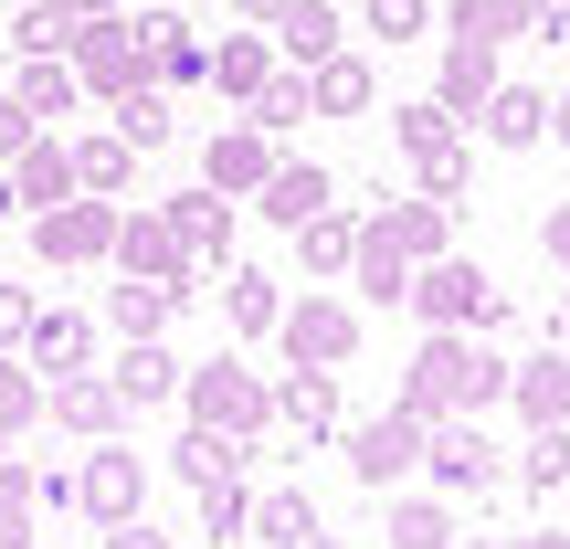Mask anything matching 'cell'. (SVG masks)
<instances>
[{
    "mask_svg": "<svg viewBox=\"0 0 570 549\" xmlns=\"http://www.w3.org/2000/svg\"><path fill=\"white\" fill-rule=\"evenodd\" d=\"M465 127H475L487 148H550V96H539V85H508V75H497V96L475 106Z\"/></svg>",
    "mask_w": 570,
    "mask_h": 549,
    "instance_id": "16",
    "label": "cell"
},
{
    "mask_svg": "<svg viewBox=\"0 0 570 549\" xmlns=\"http://www.w3.org/2000/svg\"><path fill=\"white\" fill-rule=\"evenodd\" d=\"M32 254H42V275L106 265V254H117V202H106V190H75V202L32 212Z\"/></svg>",
    "mask_w": 570,
    "mask_h": 549,
    "instance_id": "5",
    "label": "cell"
},
{
    "mask_svg": "<svg viewBox=\"0 0 570 549\" xmlns=\"http://www.w3.org/2000/svg\"><path fill=\"white\" fill-rule=\"evenodd\" d=\"M348 285H360L370 306H402V285H412V254H402V244H381V223H360V254H348Z\"/></svg>",
    "mask_w": 570,
    "mask_h": 549,
    "instance_id": "32",
    "label": "cell"
},
{
    "mask_svg": "<svg viewBox=\"0 0 570 549\" xmlns=\"http://www.w3.org/2000/svg\"><path fill=\"white\" fill-rule=\"evenodd\" d=\"M402 306L423 327H475V339H487V327H508V296H497V275L487 265H465V254H423V265H412V285H402Z\"/></svg>",
    "mask_w": 570,
    "mask_h": 549,
    "instance_id": "1",
    "label": "cell"
},
{
    "mask_svg": "<svg viewBox=\"0 0 570 549\" xmlns=\"http://www.w3.org/2000/svg\"><path fill=\"white\" fill-rule=\"evenodd\" d=\"M106 381H117V402H127V412H159V402H180V360H169L159 339H127L117 360H106Z\"/></svg>",
    "mask_w": 570,
    "mask_h": 549,
    "instance_id": "21",
    "label": "cell"
},
{
    "mask_svg": "<svg viewBox=\"0 0 570 549\" xmlns=\"http://www.w3.org/2000/svg\"><path fill=\"white\" fill-rule=\"evenodd\" d=\"M244 117L265 127V138H285V127H306V117H317V106H306V75H296V63H275V75H265V85L244 96Z\"/></svg>",
    "mask_w": 570,
    "mask_h": 549,
    "instance_id": "39",
    "label": "cell"
},
{
    "mask_svg": "<svg viewBox=\"0 0 570 549\" xmlns=\"http://www.w3.org/2000/svg\"><path fill=\"white\" fill-rule=\"evenodd\" d=\"M454 138H465V117H454V106H433V96L391 106V148H402V159H433V148H454Z\"/></svg>",
    "mask_w": 570,
    "mask_h": 549,
    "instance_id": "36",
    "label": "cell"
},
{
    "mask_svg": "<svg viewBox=\"0 0 570 549\" xmlns=\"http://www.w3.org/2000/svg\"><path fill=\"white\" fill-rule=\"evenodd\" d=\"M497 402H508V360L475 339V360H465V412H497Z\"/></svg>",
    "mask_w": 570,
    "mask_h": 549,
    "instance_id": "47",
    "label": "cell"
},
{
    "mask_svg": "<svg viewBox=\"0 0 570 549\" xmlns=\"http://www.w3.org/2000/svg\"><path fill=\"white\" fill-rule=\"evenodd\" d=\"M275 349H285L296 370H348V360H360V306H348V296H317V285H306V296H285Z\"/></svg>",
    "mask_w": 570,
    "mask_h": 549,
    "instance_id": "6",
    "label": "cell"
},
{
    "mask_svg": "<svg viewBox=\"0 0 570 549\" xmlns=\"http://www.w3.org/2000/svg\"><path fill=\"white\" fill-rule=\"evenodd\" d=\"M550 138H560V148H570V96H550Z\"/></svg>",
    "mask_w": 570,
    "mask_h": 549,
    "instance_id": "56",
    "label": "cell"
},
{
    "mask_svg": "<svg viewBox=\"0 0 570 549\" xmlns=\"http://www.w3.org/2000/svg\"><path fill=\"white\" fill-rule=\"evenodd\" d=\"M21 360H32L42 381H53V370H96V317H85V306H32Z\"/></svg>",
    "mask_w": 570,
    "mask_h": 549,
    "instance_id": "18",
    "label": "cell"
},
{
    "mask_svg": "<svg viewBox=\"0 0 570 549\" xmlns=\"http://www.w3.org/2000/svg\"><path fill=\"white\" fill-rule=\"evenodd\" d=\"M550 339H560V349H570V285H560V306H550Z\"/></svg>",
    "mask_w": 570,
    "mask_h": 549,
    "instance_id": "55",
    "label": "cell"
},
{
    "mask_svg": "<svg viewBox=\"0 0 570 549\" xmlns=\"http://www.w3.org/2000/svg\"><path fill=\"white\" fill-rule=\"evenodd\" d=\"M454 549H497V539H454Z\"/></svg>",
    "mask_w": 570,
    "mask_h": 549,
    "instance_id": "60",
    "label": "cell"
},
{
    "mask_svg": "<svg viewBox=\"0 0 570 549\" xmlns=\"http://www.w3.org/2000/svg\"><path fill=\"white\" fill-rule=\"evenodd\" d=\"M423 476H433V497H497L508 487V444L487 433V412H444L423 433Z\"/></svg>",
    "mask_w": 570,
    "mask_h": 549,
    "instance_id": "3",
    "label": "cell"
},
{
    "mask_svg": "<svg viewBox=\"0 0 570 549\" xmlns=\"http://www.w3.org/2000/svg\"><path fill=\"white\" fill-rule=\"evenodd\" d=\"M539 254H550V265L570 275V202H560V212H539Z\"/></svg>",
    "mask_w": 570,
    "mask_h": 549,
    "instance_id": "51",
    "label": "cell"
},
{
    "mask_svg": "<svg viewBox=\"0 0 570 549\" xmlns=\"http://www.w3.org/2000/svg\"><path fill=\"white\" fill-rule=\"evenodd\" d=\"M11 42H21V53H63V42H75V11H63V0H21Z\"/></svg>",
    "mask_w": 570,
    "mask_h": 549,
    "instance_id": "45",
    "label": "cell"
},
{
    "mask_svg": "<svg viewBox=\"0 0 570 549\" xmlns=\"http://www.w3.org/2000/svg\"><path fill=\"white\" fill-rule=\"evenodd\" d=\"M254 202H265V223H285V233H296L306 212H327V202H338V180H327L317 159H275V169H265V190H254Z\"/></svg>",
    "mask_w": 570,
    "mask_h": 549,
    "instance_id": "25",
    "label": "cell"
},
{
    "mask_svg": "<svg viewBox=\"0 0 570 549\" xmlns=\"http://www.w3.org/2000/svg\"><path fill=\"white\" fill-rule=\"evenodd\" d=\"M360 32L370 42H423L433 32V0H360Z\"/></svg>",
    "mask_w": 570,
    "mask_h": 549,
    "instance_id": "43",
    "label": "cell"
},
{
    "mask_svg": "<svg viewBox=\"0 0 570 549\" xmlns=\"http://www.w3.org/2000/svg\"><path fill=\"white\" fill-rule=\"evenodd\" d=\"M423 412L412 402H391V412H370V423H338V454H348V476H360L370 497H391L402 476H423Z\"/></svg>",
    "mask_w": 570,
    "mask_h": 549,
    "instance_id": "4",
    "label": "cell"
},
{
    "mask_svg": "<svg viewBox=\"0 0 570 549\" xmlns=\"http://www.w3.org/2000/svg\"><path fill=\"white\" fill-rule=\"evenodd\" d=\"M508 412L518 423H570V349L560 339L539 360H508Z\"/></svg>",
    "mask_w": 570,
    "mask_h": 549,
    "instance_id": "17",
    "label": "cell"
},
{
    "mask_svg": "<svg viewBox=\"0 0 570 549\" xmlns=\"http://www.w3.org/2000/svg\"><path fill=\"white\" fill-rule=\"evenodd\" d=\"M21 138H42V127H32V117H21V96H0V169H11V159H21Z\"/></svg>",
    "mask_w": 570,
    "mask_h": 549,
    "instance_id": "50",
    "label": "cell"
},
{
    "mask_svg": "<svg viewBox=\"0 0 570 549\" xmlns=\"http://www.w3.org/2000/svg\"><path fill=\"white\" fill-rule=\"evenodd\" d=\"M63 11H75V21H106V11H127V0H63Z\"/></svg>",
    "mask_w": 570,
    "mask_h": 549,
    "instance_id": "54",
    "label": "cell"
},
{
    "mask_svg": "<svg viewBox=\"0 0 570 549\" xmlns=\"http://www.w3.org/2000/svg\"><path fill=\"white\" fill-rule=\"evenodd\" d=\"M106 265H117V275H148V285H180V296H190V275H202V265H190V244L169 233L159 202L117 212V254H106Z\"/></svg>",
    "mask_w": 570,
    "mask_h": 549,
    "instance_id": "10",
    "label": "cell"
},
{
    "mask_svg": "<svg viewBox=\"0 0 570 549\" xmlns=\"http://www.w3.org/2000/svg\"><path fill=\"white\" fill-rule=\"evenodd\" d=\"M169 306H180V285H148V275H117V285H106V327H117V339H159Z\"/></svg>",
    "mask_w": 570,
    "mask_h": 549,
    "instance_id": "29",
    "label": "cell"
},
{
    "mask_svg": "<svg viewBox=\"0 0 570 549\" xmlns=\"http://www.w3.org/2000/svg\"><path fill=\"white\" fill-rule=\"evenodd\" d=\"M75 180H85V190H106V202H117V190L138 180V148H127L117 127H106V138H85V148H75Z\"/></svg>",
    "mask_w": 570,
    "mask_h": 549,
    "instance_id": "42",
    "label": "cell"
},
{
    "mask_svg": "<svg viewBox=\"0 0 570 549\" xmlns=\"http://www.w3.org/2000/svg\"><path fill=\"white\" fill-rule=\"evenodd\" d=\"M223 317L244 327V339H275V317H285V285H275V275H254V265H233V275H223Z\"/></svg>",
    "mask_w": 570,
    "mask_h": 549,
    "instance_id": "34",
    "label": "cell"
},
{
    "mask_svg": "<svg viewBox=\"0 0 570 549\" xmlns=\"http://www.w3.org/2000/svg\"><path fill=\"white\" fill-rule=\"evenodd\" d=\"M233 11H244V21H275V11H285V0H233Z\"/></svg>",
    "mask_w": 570,
    "mask_h": 549,
    "instance_id": "58",
    "label": "cell"
},
{
    "mask_svg": "<svg viewBox=\"0 0 570 549\" xmlns=\"http://www.w3.org/2000/svg\"><path fill=\"white\" fill-rule=\"evenodd\" d=\"M265 32H275V53H285V63H296V75H306V63H317V53H338V32H348V21L327 11V0H285V11L265 21Z\"/></svg>",
    "mask_w": 570,
    "mask_h": 549,
    "instance_id": "27",
    "label": "cell"
},
{
    "mask_svg": "<svg viewBox=\"0 0 570 549\" xmlns=\"http://www.w3.org/2000/svg\"><path fill=\"white\" fill-rule=\"evenodd\" d=\"M32 339V296H21V285H0V349H21Z\"/></svg>",
    "mask_w": 570,
    "mask_h": 549,
    "instance_id": "49",
    "label": "cell"
},
{
    "mask_svg": "<svg viewBox=\"0 0 570 549\" xmlns=\"http://www.w3.org/2000/svg\"><path fill=\"white\" fill-rule=\"evenodd\" d=\"M518 487L529 497H570V423H529V444H518Z\"/></svg>",
    "mask_w": 570,
    "mask_h": 549,
    "instance_id": "33",
    "label": "cell"
},
{
    "mask_svg": "<svg viewBox=\"0 0 570 549\" xmlns=\"http://www.w3.org/2000/svg\"><path fill=\"white\" fill-rule=\"evenodd\" d=\"M32 497H42V518H63L75 508V465H32Z\"/></svg>",
    "mask_w": 570,
    "mask_h": 549,
    "instance_id": "48",
    "label": "cell"
},
{
    "mask_svg": "<svg viewBox=\"0 0 570 549\" xmlns=\"http://www.w3.org/2000/svg\"><path fill=\"white\" fill-rule=\"evenodd\" d=\"M63 63H75V85H85V96H127V85L148 75V53H138V21H127V11H106V21H75Z\"/></svg>",
    "mask_w": 570,
    "mask_h": 549,
    "instance_id": "9",
    "label": "cell"
},
{
    "mask_svg": "<svg viewBox=\"0 0 570 549\" xmlns=\"http://www.w3.org/2000/svg\"><path fill=\"white\" fill-rule=\"evenodd\" d=\"M106 549H169V539L148 529V518H117V529H106Z\"/></svg>",
    "mask_w": 570,
    "mask_h": 549,
    "instance_id": "52",
    "label": "cell"
},
{
    "mask_svg": "<svg viewBox=\"0 0 570 549\" xmlns=\"http://www.w3.org/2000/svg\"><path fill=\"white\" fill-rule=\"evenodd\" d=\"M454 497H391V549H454Z\"/></svg>",
    "mask_w": 570,
    "mask_h": 549,
    "instance_id": "38",
    "label": "cell"
},
{
    "mask_svg": "<svg viewBox=\"0 0 570 549\" xmlns=\"http://www.w3.org/2000/svg\"><path fill=\"white\" fill-rule=\"evenodd\" d=\"M75 518H96V529H117V518H148V465L127 454V433L85 444V465H75Z\"/></svg>",
    "mask_w": 570,
    "mask_h": 549,
    "instance_id": "7",
    "label": "cell"
},
{
    "mask_svg": "<svg viewBox=\"0 0 570 549\" xmlns=\"http://www.w3.org/2000/svg\"><path fill=\"white\" fill-rule=\"evenodd\" d=\"M254 549H306L317 539V508H306V487H275V497H254Z\"/></svg>",
    "mask_w": 570,
    "mask_h": 549,
    "instance_id": "35",
    "label": "cell"
},
{
    "mask_svg": "<svg viewBox=\"0 0 570 549\" xmlns=\"http://www.w3.org/2000/svg\"><path fill=\"white\" fill-rule=\"evenodd\" d=\"M275 159H285V148L265 138V127H254V117H233V127H212V148H202V180L223 190V202H254Z\"/></svg>",
    "mask_w": 570,
    "mask_h": 549,
    "instance_id": "12",
    "label": "cell"
},
{
    "mask_svg": "<svg viewBox=\"0 0 570 549\" xmlns=\"http://www.w3.org/2000/svg\"><path fill=\"white\" fill-rule=\"evenodd\" d=\"M11 96H21V117H32V127H53V117H75L85 85H75V63H63V53H21Z\"/></svg>",
    "mask_w": 570,
    "mask_h": 549,
    "instance_id": "26",
    "label": "cell"
},
{
    "mask_svg": "<svg viewBox=\"0 0 570 549\" xmlns=\"http://www.w3.org/2000/svg\"><path fill=\"white\" fill-rule=\"evenodd\" d=\"M42 539V497H32V465L0 454V549H32Z\"/></svg>",
    "mask_w": 570,
    "mask_h": 549,
    "instance_id": "41",
    "label": "cell"
},
{
    "mask_svg": "<svg viewBox=\"0 0 570 549\" xmlns=\"http://www.w3.org/2000/svg\"><path fill=\"white\" fill-rule=\"evenodd\" d=\"M275 423L296 433V444H338V370H296V360H285V381H275Z\"/></svg>",
    "mask_w": 570,
    "mask_h": 549,
    "instance_id": "15",
    "label": "cell"
},
{
    "mask_svg": "<svg viewBox=\"0 0 570 549\" xmlns=\"http://www.w3.org/2000/svg\"><path fill=\"white\" fill-rule=\"evenodd\" d=\"M106 117H117V138L148 159V148H169V85H159V75H138L127 96H106Z\"/></svg>",
    "mask_w": 570,
    "mask_h": 549,
    "instance_id": "31",
    "label": "cell"
},
{
    "mask_svg": "<svg viewBox=\"0 0 570 549\" xmlns=\"http://www.w3.org/2000/svg\"><path fill=\"white\" fill-rule=\"evenodd\" d=\"M306 549H348V539H327V529H317V539H306Z\"/></svg>",
    "mask_w": 570,
    "mask_h": 549,
    "instance_id": "59",
    "label": "cell"
},
{
    "mask_svg": "<svg viewBox=\"0 0 570 549\" xmlns=\"http://www.w3.org/2000/svg\"><path fill=\"white\" fill-rule=\"evenodd\" d=\"M244 529H254L244 476H212V487H202V539H244Z\"/></svg>",
    "mask_w": 570,
    "mask_h": 549,
    "instance_id": "44",
    "label": "cell"
},
{
    "mask_svg": "<svg viewBox=\"0 0 570 549\" xmlns=\"http://www.w3.org/2000/svg\"><path fill=\"white\" fill-rule=\"evenodd\" d=\"M508 549H570V539L560 529H529V539H508Z\"/></svg>",
    "mask_w": 570,
    "mask_h": 549,
    "instance_id": "57",
    "label": "cell"
},
{
    "mask_svg": "<svg viewBox=\"0 0 570 549\" xmlns=\"http://www.w3.org/2000/svg\"><path fill=\"white\" fill-rule=\"evenodd\" d=\"M465 360H475V327H423V349H412V370H402V402L423 412V423L465 412Z\"/></svg>",
    "mask_w": 570,
    "mask_h": 549,
    "instance_id": "8",
    "label": "cell"
},
{
    "mask_svg": "<svg viewBox=\"0 0 570 549\" xmlns=\"http://www.w3.org/2000/svg\"><path fill=\"white\" fill-rule=\"evenodd\" d=\"M360 223H370V212H348V202H327V212H306V223H296V254H306V275H317V285H338V275H348V254H360Z\"/></svg>",
    "mask_w": 570,
    "mask_h": 549,
    "instance_id": "24",
    "label": "cell"
},
{
    "mask_svg": "<svg viewBox=\"0 0 570 549\" xmlns=\"http://www.w3.org/2000/svg\"><path fill=\"white\" fill-rule=\"evenodd\" d=\"M75 148L53 138V127H42V138H21V159L0 169V212H21V223H32V212H53V202H75Z\"/></svg>",
    "mask_w": 570,
    "mask_h": 549,
    "instance_id": "11",
    "label": "cell"
},
{
    "mask_svg": "<svg viewBox=\"0 0 570 549\" xmlns=\"http://www.w3.org/2000/svg\"><path fill=\"white\" fill-rule=\"evenodd\" d=\"M169 212V233H180V244H190V265H233V202H223V190H180V202H159Z\"/></svg>",
    "mask_w": 570,
    "mask_h": 549,
    "instance_id": "23",
    "label": "cell"
},
{
    "mask_svg": "<svg viewBox=\"0 0 570 549\" xmlns=\"http://www.w3.org/2000/svg\"><path fill=\"white\" fill-rule=\"evenodd\" d=\"M127 21H138V53H148V75H159V85H202L212 42H202V21H190V11H127Z\"/></svg>",
    "mask_w": 570,
    "mask_h": 549,
    "instance_id": "14",
    "label": "cell"
},
{
    "mask_svg": "<svg viewBox=\"0 0 570 549\" xmlns=\"http://www.w3.org/2000/svg\"><path fill=\"white\" fill-rule=\"evenodd\" d=\"M529 21H539V42H560L570 32V0H529Z\"/></svg>",
    "mask_w": 570,
    "mask_h": 549,
    "instance_id": "53",
    "label": "cell"
},
{
    "mask_svg": "<svg viewBox=\"0 0 570 549\" xmlns=\"http://www.w3.org/2000/svg\"><path fill=\"white\" fill-rule=\"evenodd\" d=\"M275 32H265V21H254V32H223V42H212V63H202V85H212V96H233V106H244L254 96V85H265L275 75Z\"/></svg>",
    "mask_w": 570,
    "mask_h": 549,
    "instance_id": "22",
    "label": "cell"
},
{
    "mask_svg": "<svg viewBox=\"0 0 570 549\" xmlns=\"http://www.w3.org/2000/svg\"><path fill=\"white\" fill-rule=\"evenodd\" d=\"M42 402H53V423L85 433V444L127 433V402H117V381H106V370H53V381H42Z\"/></svg>",
    "mask_w": 570,
    "mask_h": 549,
    "instance_id": "13",
    "label": "cell"
},
{
    "mask_svg": "<svg viewBox=\"0 0 570 549\" xmlns=\"http://www.w3.org/2000/svg\"><path fill=\"white\" fill-rule=\"evenodd\" d=\"M180 412H190V423H212V433L265 444V433H275V381H265V370H244V360H202V370H180Z\"/></svg>",
    "mask_w": 570,
    "mask_h": 549,
    "instance_id": "2",
    "label": "cell"
},
{
    "mask_svg": "<svg viewBox=\"0 0 570 549\" xmlns=\"http://www.w3.org/2000/svg\"><path fill=\"white\" fill-rule=\"evenodd\" d=\"M370 223H381V244H402L412 265H423V254H444V244H454V202H433V190H391V202L370 212Z\"/></svg>",
    "mask_w": 570,
    "mask_h": 549,
    "instance_id": "19",
    "label": "cell"
},
{
    "mask_svg": "<svg viewBox=\"0 0 570 549\" xmlns=\"http://www.w3.org/2000/svg\"><path fill=\"white\" fill-rule=\"evenodd\" d=\"M306 106H317V117H370V106H381V75H370V53H317L306 63Z\"/></svg>",
    "mask_w": 570,
    "mask_h": 549,
    "instance_id": "20",
    "label": "cell"
},
{
    "mask_svg": "<svg viewBox=\"0 0 570 549\" xmlns=\"http://www.w3.org/2000/svg\"><path fill=\"white\" fill-rule=\"evenodd\" d=\"M412 180L433 190V202H465V180H475V148L454 138V148H433V159H412Z\"/></svg>",
    "mask_w": 570,
    "mask_h": 549,
    "instance_id": "46",
    "label": "cell"
},
{
    "mask_svg": "<svg viewBox=\"0 0 570 549\" xmlns=\"http://www.w3.org/2000/svg\"><path fill=\"white\" fill-rule=\"evenodd\" d=\"M244 433H212V423H190L180 444H169V476H180V487H212V476H244Z\"/></svg>",
    "mask_w": 570,
    "mask_h": 549,
    "instance_id": "30",
    "label": "cell"
},
{
    "mask_svg": "<svg viewBox=\"0 0 570 549\" xmlns=\"http://www.w3.org/2000/svg\"><path fill=\"white\" fill-rule=\"evenodd\" d=\"M518 32H539L529 0H454L444 11V42H518Z\"/></svg>",
    "mask_w": 570,
    "mask_h": 549,
    "instance_id": "37",
    "label": "cell"
},
{
    "mask_svg": "<svg viewBox=\"0 0 570 549\" xmlns=\"http://www.w3.org/2000/svg\"><path fill=\"white\" fill-rule=\"evenodd\" d=\"M32 423H42V370L21 349H0V444H21Z\"/></svg>",
    "mask_w": 570,
    "mask_h": 549,
    "instance_id": "40",
    "label": "cell"
},
{
    "mask_svg": "<svg viewBox=\"0 0 570 549\" xmlns=\"http://www.w3.org/2000/svg\"><path fill=\"white\" fill-rule=\"evenodd\" d=\"M487 96H497V42H444V75H433V106L475 117Z\"/></svg>",
    "mask_w": 570,
    "mask_h": 549,
    "instance_id": "28",
    "label": "cell"
}]
</instances>
